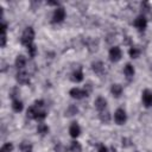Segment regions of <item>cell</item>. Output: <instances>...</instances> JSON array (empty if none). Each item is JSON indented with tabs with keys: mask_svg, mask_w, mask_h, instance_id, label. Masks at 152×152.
<instances>
[{
	"mask_svg": "<svg viewBox=\"0 0 152 152\" xmlns=\"http://www.w3.org/2000/svg\"><path fill=\"white\" fill-rule=\"evenodd\" d=\"M26 116L37 121H43L48 116V112L45 110V102L43 100H36L32 106H30L26 110Z\"/></svg>",
	"mask_w": 152,
	"mask_h": 152,
	"instance_id": "6da1fadb",
	"label": "cell"
},
{
	"mask_svg": "<svg viewBox=\"0 0 152 152\" xmlns=\"http://www.w3.org/2000/svg\"><path fill=\"white\" fill-rule=\"evenodd\" d=\"M34 37H36V32H34L33 27H32V26H27V27H25V30H24L23 33H21L20 42H21L23 45L28 46V45L33 44Z\"/></svg>",
	"mask_w": 152,
	"mask_h": 152,
	"instance_id": "7a4b0ae2",
	"label": "cell"
},
{
	"mask_svg": "<svg viewBox=\"0 0 152 152\" xmlns=\"http://www.w3.org/2000/svg\"><path fill=\"white\" fill-rule=\"evenodd\" d=\"M66 17V12H65V8L64 7H56L53 13H52V23L53 24H59V23H63L64 19Z\"/></svg>",
	"mask_w": 152,
	"mask_h": 152,
	"instance_id": "3957f363",
	"label": "cell"
},
{
	"mask_svg": "<svg viewBox=\"0 0 152 152\" xmlns=\"http://www.w3.org/2000/svg\"><path fill=\"white\" fill-rule=\"evenodd\" d=\"M108 57L109 59L113 62V63H116L119 62L121 58H122V50L120 49V46L115 45V46H112L108 51Z\"/></svg>",
	"mask_w": 152,
	"mask_h": 152,
	"instance_id": "277c9868",
	"label": "cell"
},
{
	"mask_svg": "<svg viewBox=\"0 0 152 152\" xmlns=\"http://www.w3.org/2000/svg\"><path fill=\"white\" fill-rule=\"evenodd\" d=\"M114 121L116 125H125L127 121V114L124 108H118L114 112Z\"/></svg>",
	"mask_w": 152,
	"mask_h": 152,
	"instance_id": "5b68a950",
	"label": "cell"
},
{
	"mask_svg": "<svg viewBox=\"0 0 152 152\" xmlns=\"http://www.w3.org/2000/svg\"><path fill=\"white\" fill-rule=\"evenodd\" d=\"M133 24H134V27L138 31H145L146 27H147V19H146V17L144 14H140L134 19Z\"/></svg>",
	"mask_w": 152,
	"mask_h": 152,
	"instance_id": "8992f818",
	"label": "cell"
},
{
	"mask_svg": "<svg viewBox=\"0 0 152 152\" xmlns=\"http://www.w3.org/2000/svg\"><path fill=\"white\" fill-rule=\"evenodd\" d=\"M69 95H70L72 99H75V100H81V99H83L84 96H88L87 91H86L84 89H82V88H78V87L71 88V89L69 90Z\"/></svg>",
	"mask_w": 152,
	"mask_h": 152,
	"instance_id": "52a82bcc",
	"label": "cell"
},
{
	"mask_svg": "<svg viewBox=\"0 0 152 152\" xmlns=\"http://www.w3.org/2000/svg\"><path fill=\"white\" fill-rule=\"evenodd\" d=\"M141 101L146 108L152 107V90L151 89H144L141 93Z\"/></svg>",
	"mask_w": 152,
	"mask_h": 152,
	"instance_id": "ba28073f",
	"label": "cell"
},
{
	"mask_svg": "<svg viewBox=\"0 0 152 152\" xmlns=\"http://www.w3.org/2000/svg\"><path fill=\"white\" fill-rule=\"evenodd\" d=\"M15 80L19 84H28L30 81H31L30 75L25 70H18V72L15 75Z\"/></svg>",
	"mask_w": 152,
	"mask_h": 152,
	"instance_id": "9c48e42d",
	"label": "cell"
},
{
	"mask_svg": "<svg viewBox=\"0 0 152 152\" xmlns=\"http://www.w3.org/2000/svg\"><path fill=\"white\" fill-rule=\"evenodd\" d=\"M95 108L97 109V112H102L104 109H107V100L103 96H97L94 101Z\"/></svg>",
	"mask_w": 152,
	"mask_h": 152,
	"instance_id": "30bf717a",
	"label": "cell"
},
{
	"mask_svg": "<svg viewBox=\"0 0 152 152\" xmlns=\"http://www.w3.org/2000/svg\"><path fill=\"white\" fill-rule=\"evenodd\" d=\"M69 134L74 139L78 138L81 135V127L77 122H71V125L69 126Z\"/></svg>",
	"mask_w": 152,
	"mask_h": 152,
	"instance_id": "8fae6325",
	"label": "cell"
},
{
	"mask_svg": "<svg viewBox=\"0 0 152 152\" xmlns=\"http://www.w3.org/2000/svg\"><path fill=\"white\" fill-rule=\"evenodd\" d=\"M14 64H15V68L18 70H24L26 64H27V59H26V57L24 55H18L15 61H14Z\"/></svg>",
	"mask_w": 152,
	"mask_h": 152,
	"instance_id": "7c38bea8",
	"label": "cell"
},
{
	"mask_svg": "<svg viewBox=\"0 0 152 152\" xmlns=\"http://www.w3.org/2000/svg\"><path fill=\"white\" fill-rule=\"evenodd\" d=\"M83 78H84V75H83V70H82L81 66H78L77 69H75V70L72 71V74H71V80H72L74 82L80 83V82L83 81Z\"/></svg>",
	"mask_w": 152,
	"mask_h": 152,
	"instance_id": "4fadbf2b",
	"label": "cell"
},
{
	"mask_svg": "<svg viewBox=\"0 0 152 152\" xmlns=\"http://www.w3.org/2000/svg\"><path fill=\"white\" fill-rule=\"evenodd\" d=\"M91 69H93V71H94L96 75L101 76V75L104 72V64H103L101 61L93 62V64H91Z\"/></svg>",
	"mask_w": 152,
	"mask_h": 152,
	"instance_id": "5bb4252c",
	"label": "cell"
},
{
	"mask_svg": "<svg viewBox=\"0 0 152 152\" xmlns=\"http://www.w3.org/2000/svg\"><path fill=\"white\" fill-rule=\"evenodd\" d=\"M122 91H124V88L121 84L119 83H113L112 87H110V94L114 96V97H120L122 95Z\"/></svg>",
	"mask_w": 152,
	"mask_h": 152,
	"instance_id": "9a60e30c",
	"label": "cell"
},
{
	"mask_svg": "<svg viewBox=\"0 0 152 152\" xmlns=\"http://www.w3.org/2000/svg\"><path fill=\"white\" fill-rule=\"evenodd\" d=\"M124 74H125V76H126L128 80L133 78V77H134V75H135V69H134L133 64L127 63V64L124 66Z\"/></svg>",
	"mask_w": 152,
	"mask_h": 152,
	"instance_id": "2e32d148",
	"label": "cell"
},
{
	"mask_svg": "<svg viewBox=\"0 0 152 152\" xmlns=\"http://www.w3.org/2000/svg\"><path fill=\"white\" fill-rule=\"evenodd\" d=\"M12 109H13L15 113H20V112L24 109V103H23L21 100H19V97L12 100Z\"/></svg>",
	"mask_w": 152,
	"mask_h": 152,
	"instance_id": "e0dca14e",
	"label": "cell"
},
{
	"mask_svg": "<svg viewBox=\"0 0 152 152\" xmlns=\"http://www.w3.org/2000/svg\"><path fill=\"white\" fill-rule=\"evenodd\" d=\"M49 131H50V128H49V126L46 124H44V122L38 124V126H37V133L39 135H43L44 137V135H46L49 133Z\"/></svg>",
	"mask_w": 152,
	"mask_h": 152,
	"instance_id": "ac0fdd59",
	"label": "cell"
},
{
	"mask_svg": "<svg viewBox=\"0 0 152 152\" xmlns=\"http://www.w3.org/2000/svg\"><path fill=\"white\" fill-rule=\"evenodd\" d=\"M140 53H141V50L137 46H131L129 50H128V55L132 59H137L140 57Z\"/></svg>",
	"mask_w": 152,
	"mask_h": 152,
	"instance_id": "d6986e66",
	"label": "cell"
},
{
	"mask_svg": "<svg viewBox=\"0 0 152 152\" xmlns=\"http://www.w3.org/2000/svg\"><path fill=\"white\" fill-rule=\"evenodd\" d=\"M19 150H20V152H33V147H32V145H31L30 141H23V142H20Z\"/></svg>",
	"mask_w": 152,
	"mask_h": 152,
	"instance_id": "ffe728a7",
	"label": "cell"
},
{
	"mask_svg": "<svg viewBox=\"0 0 152 152\" xmlns=\"http://www.w3.org/2000/svg\"><path fill=\"white\" fill-rule=\"evenodd\" d=\"M99 118L103 124H108L110 121V114H109V112L107 109H104L102 112H99Z\"/></svg>",
	"mask_w": 152,
	"mask_h": 152,
	"instance_id": "44dd1931",
	"label": "cell"
},
{
	"mask_svg": "<svg viewBox=\"0 0 152 152\" xmlns=\"http://www.w3.org/2000/svg\"><path fill=\"white\" fill-rule=\"evenodd\" d=\"M69 150H70L71 152H82V145H81V142H78L77 140H72V141L70 142Z\"/></svg>",
	"mask_w": 152,
	"mask_h": 152,
	"instance_id": "7402d4cb",
	"label": "cell"
},
{
	"mask_svg": "<svg viewBox=\"0 0 152 152\" xmlns=\"http://www.w3.org/2000/svg\"><path fill=\"white\" fill-rule=\"evenodd\" d=\"M26 48H27V53H28V56H30L31 58L36 57V55H37V46H36V44L33 43V44H31V45H28V46H26Z\"/></svg>",
	"mask_w": 152,
	"mask_h": 152,
	"instance_id": "603a6c76",
	"label": "cell"
},
{
	"mask_svg": "<svg viewBox=\"0 0 152 152\" xmlns=\"http://www.w3.org/2000/svg\"><path fill=\"white\" fill-rule=\"evenodd\" d=\"M13 148H14V146H13V144L10 141V142H5L2 146H1V148H0V152H13Z\"/></svg>",
	"mask_w": 152,
	"mask_h": 152,
	"instance_id": "cb8c5ba5",
	"label": "cell"
},
{
	"mask_svg": "<svg viewBox=\"0 0 152 152\" xmlns=\"http://www.w3.org/2000/svg\"><path fill=\"white\" fill-rule=\"evenodd\" d=\"M66 113H68V115H74V114H76V113H77V107H76V106H69Z\"/></svg>",
	"mask_w": 152,
	"mask_h": 152,
	"instance_id": "d4e9b609",
	"label": "cell"
},
{
	"mask_svg": "<svg viewBox=\"0 0 152 152\" xmlns=\"http://www.w3.org/2000/svg\"><path fill=\"white\" fill-rule=\"evenodd\" d=\"M6 42H7V34L6 33H1V48L6 46Z\"/></svg>",
	"mask_w": 152,
	"mask_h": 152,
	"instance_id": "484cf974",
	"label": "cell"
},
{
	"mask_svg": "<svg viewBox=\"0 0 152 152\" xmlns=\"http://www.w3.org/2000/svg\"><path fill=\"white\" fill-rule=\"evenodd\" d=\"M97 152H109V150H108V147H107L106 145H103V144H101V145H99V148H97Z\"/></svg>",
	"mask_w": 152,
	"mask_h": 152,
	"instance_id": "4316f807",
	"label": "cell"
},
{
	"mask_svg": "<svg viewBox=\"0 0 152 152\" xmlns=\"http://www.w3.org/2000/svg\"><path fill=\"white\" fill-rule=\"evenodd\" d=\"M55 151H56V152H63V151H64L63 145H62V144H59V142H57V145L55 146Z\"/></svg>",
	"mask_w": 152,
	"mask_h": 152,
	"instance_id": "83f0119b",
	"label": "cell"
},
{
	"mask_svg": "<svg viewBox=\"0 0 152 152\" xmlns=\"http://www.w3.org/2000/svg\"><path fill=\"white\" fill-rule=\"evenodd\" d=\"M135 152H138V151H135Z\"/></svg>",
	"mask_w": 152,
	"mask_h": 152,
	"instance_id": "f1b7e54d",
	"label": "cell"
}]
</instances>
